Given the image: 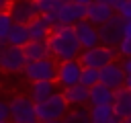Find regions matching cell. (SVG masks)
Segmentation results:
<instances>
[{
	"mask_svg": "<svg viewBox=\"0 0 131 123\" xmlns=\"http://www.w3.org/2000/svg\"><path fill=\"white\" fill-rule=\"evenodd\" d=\"M63 2H78V4H90V2H94V0H63Z\"/></svg>",
	"mask_w": 131,
	"mask_h": 123,
	"instance_id": "836d02e7",
	"label": "cell"
},
{
	"mask_svg": "<svg viewBox=\"0 0 131 123\" xmlns=\"http://www.w3.org/2000/svg\"><path fill=\"white\" fill-rule=\"evenodd\" d=\"M55 70L57 61L53 57H43L37 61H27L20 74L29 82H39V80H55Z\"/></svg>",
	"mask_w": 131,
	"mask_h": 123,
	"instance_id": "5b68a950",
	"label": "cell"
},
{
	"mask_svg": "<svg viewBox=\"0 0 131 123\" xmlns=\"http://www.w3.org/2000/svg\"><path fill=\"white\" fill-rule=\"evenodd\" d=\"M8 111L10 123H39L37 119V109H35V100L29 94H16L8 100Z\"/></svg>",
	"mask_w": 131,
	"mask_h": 123,
	"instance_id": "3957f363",
	"label": "cell"
},
{
	"mask_svg": "<svg viewBox=\"0 0 131 123\" xmlns=\"http://www.w3.org/2000/svg\"><path fill=\"white\" fill-rule=\"evenodd\" d=\"M53 92H57V84H55V80H39V82H31V88H29V96H31L35 102H41V100L49 98Z\"/></svg>",
	"mask_w": 131,
	"mask_h": 123,
	"instance_id": "2e32d148",
	"label": "cell"
},
{
	"mask_svg": "<svg viewBox=\"0 0 131 123\" xmlns=\"http://www.w3.org/2000/svg\"><path fill=\"white\" fill-rule=\"evenodd\" d=\"M115 12H117L123 20H129V18H131V0H121V2L115 6Z\"/></svg>",
	"mask_w": 131,
	"mask_h": 123,
	"instance_id": "484cf974",
	"label": "cell"
},
{
	"mask_svg": "<svg viewBox=\"0 0 131 123\" xmlns=\"http://www.w3.org/2000/svg\"><path fill=\"white\" fill-rule=\"evenodd\" d=\"M47 47L49 55L55 61H68V59H78L82 47L76 39L74 27L70 25H55L51 29V35L47 37Z\"/></svg>",
	"mask_w": 131,
	"mask_h": 123,
	"instance_id": "6da1fadb",
	"label": "cell"
},
{
	"mask_svg": "<svg viewBox=\"0 0 131 123\" xmlns=\"http://www.w3.org/2000/svg\"><path fill=\"white\" fill-rule=\"evenodd\" d=\"M115 14V8L106 6V4H100V2H90L86 4V20H90L92 25H102L104 20H108L111 16Z\"/></svg>",
	"mask_w": 131,
	"mask_h": 123,
	"instance_id": "5bb4252c",
	"label": "cell"
},
{
	"mask_svg": "<svg viewBox=\"0 0 131 123\" xmlns=\"http://www.w3.org/2000/svg\"><path fill=\"white\" fill-rule=\"evenodd\" d=\"M123 37L131 39V18H129V20H125V25H123Z\"/></svg>",
	"mask_w": 131,
	"mask_h": 123,
	"instance_id": "f546056e",
	"label": "cell"
},
{
	"mask_svg": "<svg viewBox=\"0 0 131 123\" xmlns=\"http://www.w3.org/2000/svg\"><path fill=\"white\" fill-rule=\"evenodd\" d=\"M90 123H119V119L115 117L111 105H104V107H90Z\"/></svg>",
	"mask_w": 131,
	"mask_h": 123,
	"instance_id": "44dd1931",
	"label": "cell"
},
{
	"mask_svg": "<svg viewBox=\"0 0 131 123\" xmlns=\"http://www.w3.org/2000/svg\"><path fill=\"white\" fill-rule=\"evenodd\" d=\"M20 49H23V55H25L27 61H37V59H43V57H51L47 41H29Z\"/></svg>",
	"mask_w": 131,
	"mask_h": 123,
	"instance_id": "e0dca14e",
	"label": "cell"
},
{
	"mask_svg": "<svg viewBox=\"0 0 131 123\" xmlns=\"http://www.w3.org/2000/svg\"><path fill=\"white\" fill-rule=\"evenodd\" d=\"M80 84L90 88L94 84H98V70L94 68H82V76H80Z\"/></svg>",
	"mask_w": 131,
	"mask_h": 123,
	"instance_id": "d4e9b609",
	"label": "cell"
},
{
	"mask_svg": "<svg viewBox=\"0 0 131 123\" xmlns=\"http://www.w3.org/2000/svg\"><path fill=\"white\" fill-rule=\"evenodd\" d=\"M27 29H29V37H31V41H47V37L51 35V27H49V23L39 14L37 18H33L29 25H27Z\"/></svg>",
	"mask_w": 131,
	"mask_h": 123,
	"instance_id": "d6986e66",
	"label": "cell"
},
{
	"mask_svg": "<svg viewBox=\"0 0 131 123\" xmlns=\"http://www.w3.org/2000/svg\"><path fill=\"white\" fill-rule=\"evenodd\" d=\"M86 18V6L78 4V2H63L61 8L57 10V20L59 25H70L74 27L76 23Z\"/></svg>",
	"mask_w": 131,
	"mask_h": 123,
	"instance_id": "7c38bea8",
	"label": "cell"
},
{
	"mask_svg": "<svg viewBox=\"0 0 131 123\" xmlns=\"http://www.w3.org/2000/svg\"><path fill=\"white\" fill-rule=\"evenodd\" d=\"M111 109L115 113V117L119 121H125L131 117V90H127L125 86L115 90V96H113V102H111Z\"/></svg>",
	"mask_w": 131,
	"mask_h": 123,
	"instance_id": "4fadbf2b",
	"label": "cell"
},
{
	"mask_svg": "<svg viewBox=\"0 0 131 123\" xmlns=\"http://www.w3.org/2000/svg\"><path fill=\"white\" fill-rule=\"evenodd\" d=\"M74 33H76V39L80 43L82 49H90V47H96L100 45V37H98V27L92 25L90 20H80L74 25Z\"/></svg>",
	"mask_w": 131,
	"mask_h": 123,
	"instance_id": "8fae6325",
	"label": "cell"
},
{
	"mask_svg": "<svg viewBox=\"0 0 131 123\" xmlns=\"http://www.w3.org/2000/svg\"><path fill=\"white\" fill-rule=\"evenodd\" d=\"M10 2H12V0H0V6H2V8H6Z\"/></svg>",
	"mask_w": 131,
	"mask_h": 123,
	"instance_id": "e575fe53",
	"label": "cell"
},
{
	"mask_svg": "<svg viewBox=\"0 0 131 123\" xmlns=\"http://www.w3.org/2000/svg\"><path fill=\"white\" fill-rule=\"evenodd\" d=\"M121 66H123V72H125V74H131V57H125V59L121 61Z\"/></svg>",
	"mask_w": 131,
	"mask_h": 123,
	"instance_id": "4dcf8cb0",
	"label": "cell"
},
{
	"mask_svg": "<svg viewBox=\"0 0 131 123\" xmlns=\"http://www.w3.org/2000/svg\"><path fill=\"white\" fill-rule=\"evenodd\" d=\"M125 76H127V74L123 72L121 61H111V64H106L104 68L98 70V82L104 84V86L111 88V90H119V88H123Z\"/></svg>",
	"mask_w": 131,
	"mask_h": 123,
	"instance_id": "30bf717a",
	"label": "cell"
},
{
	"mask_svg": "<svg viewBox=\"0 0 131 123\" xmlns=\"http://www.w3.org/2000/svg\"><path fill=\"white\" fill-rule=\"evenodd\" d=\"M113 96H115V90L106 88L104 84H94L90 86V92H88V107H104V105H111L113 102Z\"/></svg>",
	"mask_w": 131,
	"mask_h": 123,
	"instance_id": "9a60e30c",
	"label": "cell"
},
{
	"mask_svg": "<svg viewBox=\"0 0 131 123\" xmlns=\"http://www.w3.org/2000/svg\"><path fill=\"white\" fill-rule=\"evenodd\" d=\"M31 37H29V29L27 25H12L10 31H8V37H6V43L8 45H14V47H23L25 43H29Z\"/></svg>",
	"mask_w": 131,
	"mask_h": 123,
	"instance_id": "ffe728a7",
	"label": "cell"
},
{
	"mask_svg": "<svg viewBox=\"0 0 131 123\" xmlns=\"http://www.w3.org/2000/svg\"><path fill=\"white\" fill-rule=\"evenodd\" d=\"M117 53H119V57H131V39H127V37H123V41L117 45Z\"/></svg>",
	"mask_w": 131,
	"mask_h": 123,
	"instance_id": "4316f807",
	"label": "cell"
},
{
	"mask_svg": "<svg viewBox=\"0 0 131 123\" xmlns=\"http://www.w3.org/2000/svg\"><path fill=\"white\" fill-rule=\"evenodd\" d=\"M123 25L125 20L115 12L108 20H104L102 25H98V37H100V45L106 47H117L123 41Z\"/></svg>",
	"mask_w": 131,
	"mask_h": 123,
	"instance_id": "52a82bcc",
	"label": "cell"
},
{
	"mask_svg": "<svg viewBox=\"0 0 131 123\" xmlns=\"http://www.w3.org/2000/svg\"><path fill=\"white\" fill-rule=\"evenodd\" d=\"M35 109H37V119L39 123H45V121H55V119H63L66 113L70 111V105L63 96V92H53L49 98L41 100V102H35Z\"/></svg>",
	"mask_w": 131,
	"mask_h": 123,
	"instance_id": "7a4b0ae2",
	"label": "cell"
},
{
	"mask_svg": "<svg viewBox=\"0 0 131 123\" xmlns=\"http://www.w3.org/2000/svg\"><path fill=\"white\" fill-rule=\"evenodd\" d=\"M12 25H14V23H12L10 14H8V10H6V8H2V10H0V43H6L8 31H10V27H12Z\"/></svg>",
	"mask_w": 131,
	"mask_h": 123,
	"instance_id": "cb8c5ba5",
	"label": "cell"
},
{
	"mask_svg": "<svg viewBox=\"0 0 131 123\" xmlns=\"http://www.w3.org/2000/svg\"><path fill=\"white\" fill-rule=\"evenodd\" d=\"M123 86H125L127 90H131V74H127V76H125V82H123Z\"/></svg>",
	"mask_w": 131,
	"mask_h": 123,
	"instance_id": "d6a6232c",
	"label": "cell"
},
{
	"mask_svg": "<svg viewBox=\"0 0 131 123\" xmlns=\"http://www.w3.org/2000/svg\"><path fill=\"white\" fill-rule=\"evenodd\" d=\"M10 117V111H8V102L0 100V123H6Z\"/></svg>",
	"mask_w": 131,
	"mask_h": 123,
	"instance_id": "83f0119b",
	"label": "cell"
},
{
	"mask_svg": "<svg viewBox=\"0 0 131 123\" xmlns=\"http://www.w3.org/2000/svg\"><path fill=\"white\" fill-rule=\"evenodd\" d=\"M80 76H82V64L78 59H68V61H57V70H55V84L66 90L70 86L80 84Z\"/></svg>",
	"mask_w": 131,
	"mask_h": 123,
	"instance_id": "ba28073f",
	"label": "cell"
},
{
	"mask_svg": "<svg viewBox=\"0 0 131 123\" xmlns=\"http://www.w3.org/2000/svg\"><path fill=\"white\" fill-rule=\"evenodd\" d=\"M96 2H100V4H106V6H111V8H115L121 0H96Z\"/></svg>",
	"mask_w": 131,
	"mask_h": 123,
	"instance_id": "1f68e13d",
	"label": "cell"
},
{
	"mask_svg": "<svg viewBox=\"0 0 131 123\" xmlns=\"http://www.w3.org/2000/svg\"><path fill=\"white\" fill-rule=\"evenodd\" d=\"M37 4V12L39 14H47V12H57L63 4V0H35Z\"/></svg>",
	"mask_w": 131,
	"mask_h": 123,
	"instance_id": "603a6c76",
	"label": "cell"
},
{
	"mask_svg": "<svg viewBox=\"0 0 131 123\" xmlns=\"http://www.w3.org/2000/svg\"><path fill=\"white\" fill-rule=\"evenodd\" d=\"M6 10H8L14 25H29L33 18L39 16L35 0H12L6 6Z\"/></svg>",
	"mask_w": 131,
	"mask_h": 123,
	"instance_id": "9c48e42d",
	"label": "cell"
},
{
	"mask_svg": "<svg viewBox=\"0 0 131 123\" xmlns=\"http://www.w3.org/2000/svg\"><path fill=\"white\" fill-rule=\"evenodd\" d=\"M117 57H119L117 47L96 45V47H90V49H82L80 55H78V61L82 64V68H94V70H100V68H104L106 64L117 61Z\"/></svg>",
	"mask_w": 131,
	"mask_h": 123,
	"instance_id": "277c9868",
	"label": "cell"
},
{
	"mask_svg": "<svg viewBox=\"0 0 131 123\" xmlns=\"http://www.w3.org/2000/svg\"><path fill=\"white\" fill-rule=\"evenodd\" d=\"M63 123H90V107H70Z\"/></svg>",
	"mask_w": 131,
	"mask_h": 123,
	"instance_id": "7402d4cb",
	"label": "cell"
},
{
	"mask_svg": "<svg viewBox=\"0 0 131 123\" xmlns=\"http://www.w3.org/2000/svg\"><path fill=\"white\" fill-rule=\"evenodd\" d=\"M27 59L23 55L20 47L8 45V43H0V70L6 74H20L25 68Z\"/></svg>",
	"mask_w": 131,
	"mask_h": 123,
	"instance_id": "8992f818",
	"label": "cell"
},
{
	"mask_svg": "<svg viewBox=\"0 0 131 123\" xmlns=\"http://www.w3.org/2000/svg\"><path fill=\"white\" fill-rule=\"evenodd\" d=\"M6 123H10V121H6Z\"/></svg>",
	"mask_w": 131,
	"mask_h": 123,
	"instance_id": "74e56055",
	"label": "cell"
},
{
	"mask_svg": "<svg viewBox=\"0 0 131 123\" xmlns=\"http://www.w3.org/2000/svg\"><path fill=\"white\" fill-rule=\"evenodd\" d=\"M45 123H63L61 119H55V121H45Z\"/></svg>",
	"mask_w": 131,
	"mask_h": 123,
	"instance_id": "d590c367",
	"label": "cell"
},
{
	"mask_svg": "<svg viewBox=\"0 0 131 123\" xmlns=\"http://www.w3.org/2000/svg\"><path fill=\"white\" fill-rule=\"evenodd\" d=\"M41 16L49 23V27H51V29H53L55 25H59V20H57V12H47V14H41Z\"/></svg>",
	"mask_w": 131,
	"mask_h": 123,
	"instance_id": "f1b7e54d",
	"label": "cell"
},
{
	"mask_svg": "<svg viewBox=\"0 0 131 123\" xmlns=\"http://www.w3.org/2000/svg\"><path fill=\"white\" fill-rule=\"evenodd\" d=\"M0 10H2V6H0Z\"/></svg>",
	"mask_w": 131,
	"mask_h": 123,
	"instance_id": "8d00e7d4",
	"label": "cell"
},
{
	"mask_svg": "<svg viewBox=\"0 0 131 123\" xmlns=\"http://www.w3.org/2000/svg\"><path fill=\"white\" fill-rule=\"evenodd\" d=\"M68 105L70 107H88V92L90 88L82 86V84H76V86H70L66 90H61Z\"/></svg>",
	"mask_w": 131,
	"mask_h": 123,
	"instance_id": "ac0fdd59",
	"label": "cell"
}]
</instances>
